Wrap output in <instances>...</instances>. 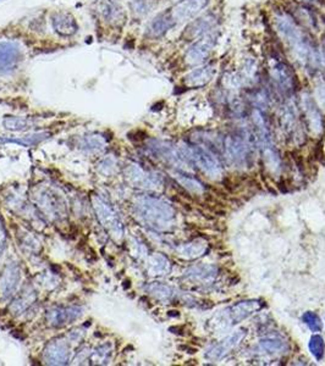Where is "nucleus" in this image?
Instances as JSON below:
<instances>
[{
    "label": "nucleus",
    "mask_w": 325,
    "mask_h": 366,
    "mask_svg": "<svg viewBox=\"0 0 325 366\" xmlns=\"http://www.w3.org/2000/svg\"><path fill=\"white\" fill-rule=\"evenodd\" d=\"M276 28L282 38L289 44L290 49L302 65L317 66L319 64V57L316 48L306 36L305 32L298 27L294 18L287 14H280L275 18Z\"/></svg>",
    "instance_id": "obj_1"
},
{
    "label": "nucleus",
    "mask_w": 325,
    "mask_h": 366,
    "mask_svg": "<svg viewBox=\"0 0 325 366\" xmlns=\"http://www.w3.org/2000/svg\"><path fill=\"white\" fill-rule=\"evenodd\" d=\"M135 214L143 223L156 229H167L175 213L169 204L152 197H141L135 203Z\"/></svg>",
    "instance_id": "obj_2"
},
{
    "label": "nucleus",
    "mask_w": 325,
    "mask_h": 366,
    "mask_svg": "<svg viewBox=\"0 0 325 366\" xmlns=\"http://www.w3.org/2000/svg\"><path fill=\"white\" fill-rule=\"evenodd\" d=\"M269 71H270L271 78L274 79V82L281 92L286 93V94L294 92L296 74L291 66L284 59L279 55H271L269 58Z\"/></svg>",
    "instance_id": "obj_3"
},
{
    "label": "nucleus",
    "mask_w": 325,
    "mask_h": 366,
    "mask_svg": "<svg viewBox=\"0 0 325 366\" xmlns=\"http://www.w3.org/2000/svg\"><path fill=\"white\" fill-rule=\"evenodd\" d=\"M182 151L191 162L196 164L199 169L204 171L210 177L219 176L220 172H222V166H220L219 160L210 151L209 148L207 149L204 146H193L182 148Z\"/></svg>",
    "instance_id": "obj_4"
},
{
    "label": "nucleus",
    "mask_w": 325,
    "mask_h": 366,
    "mask_svg": "<svg viewBox=\"0 0 325 366\" xmlns=\"http://www.w3.org/2000/svg\"><path fill=\"white\" fill-rule=\"evenodd\" d=\"M93 207H94L95 213H97L98 220L100 221L104 228L109 232L110 236H113L114 238L120 239L124 234V227L122 223L120 222L118 215L114 212L113 208L110 205L106 204L104 200L100 199L98 197L92 198Z\"/></svg>",
    "instance_id": "obj_5"
},
{
    "label": "nucleus",
    "mask_w": 325,
    "mask_h": 366,
    "mask_svg": "<svg viewBox=\"0 0 325 366\" xmlns=\"http://www.w3.org/2000/svg\"><path fill=\"white\" fill-rule=\"evenodd\" d=\"M215 42H217V37L212 32L206 34V36L201 37L198 41L191 45L190 49L186 53V60H187V63L191 64V65H197V64L203 63L209 57L210 52L214 48Z\"/></svg>",
    "instance_id": "obj_6"
},
{
    "label": "nucleus",
    "mask_w": 325,
    "mask_h": 366,
    "mask_svg": "<svg viewBox=\"0 0 325 366\" xmlns=\"http://www.w3.org/2000/svg\"><path fill=\"white\" fill-rule=\"evenodd\" d=\"M209 0H180L172 7L170 15L175 22H185L198 15L207 6Z\"/></svg>",
    "instance_id": "obj_7"
},
{
    "label": "nucleus",
    "mask_w": 325,
    "mask_h": 366,
    "mask_svg": "<svg viewBox=\"0 0 325 366\" xmlns=\"http://www.w3.org/2000/svg\"><path fill=\"white\" fill-rule=\"evenodd\" d=\"M22 59L20 47L12 42H0V73H9Z\"/></svg>",
    "instance_id": "obj_8"
},
{
    "label": "nucleus",
    "mask_w": 325,
    "mask_h": 366,
    "mask_svg": "<svg viewBox=\"0 0 325 366\" xmlns=\"http://www.w3.org/2000/svg\"><path fill=\"white\" fill-rule=\"evenodd\" d=\"M228 157L235 165H246L249 156V146L241 136H233L226 140L225 144Z\"/></svg>",
    "instance_id": "obj_9"
},
{
    "label": "nucleus",
    "mask_w": 325,
    "mask_h": 366,
    "mask_svg": "<svg viewBox=\"0 0 325 366\" xmlns=\"http://www.w3.org/2000/svg\"><path fill=\"white\" fill-rule=\"evenodd\" d=\"M20 269L15 264H10L0 276V298L7 300L15 294L20 282Z\"/></svg>",
    "instance_id": "obj_10"
},
{
    "label": "nucleus",
    "mask_w": 325,
    "mask_h": 366,
    "mask_svg": "<svg viewBox=\"0 0 325 366\" xmlns=\"http://www.w3.org/2000/svg\"><path fill=\"white\" fill-rule=\"evenodd\" d=\"M83 314V309L77 308H55L47 311V321L50 326L60 327V326L68 325L74 322Z\"/></svg>",
    "instance_id": "obj_11"
},
{
    "label": "nucleus",
    "mask_w": 325,
    "mask_h": 366,
    "mask_svg": "<svg viewBox=\"0 0 325 366\" xmlns=\"http://www.w3.org/2000/svg\"><path fill=\"white\" fill-rule=\"evenodd\" d=\"M244 330L236 331V332H234L233 335L229 336L228 338H225L224 341L220 342V343L210 347L207 351V358H209V359L212 360L222 359V358L225 357L226 354H229V353L233 351L235 347L239 346L240 342L244 339Z\"/></svg>",
    "instance_id": "obj_12"
},
{
    "label": "nucleus",
    "mask_w": 325,
    "mask_h": 366,
    "mask_svg": "<svg viewBox=\"0 0 325 366\" xmlns=\"http://www.w3.org/2000/svg\"><path fill=\"white\" fill-rule=\"evenodd\" d=\"M44 359L50 365L68 364L69 359H70V349H69L68 344L60 339L52 342L45 349Z\"/></svg>",
    "instance_id": "obj_13"
},
{
    "label": "nucleus",
    "mask_w": 325,
    "mask_h": 366,
    "mask_svg": "<svg viewBox=\"0 0 325 366\" xmlns=\"http://www.w3.org/2000/svg\"><path fill=\"white\" fill-rule=\"evenodd\" d=\"M263 306H264V304L259 300H244L236 303L235 305L226 310V312H228L229 319L231 320V324H236V322L242 321L247 316L252 315L253 312L260 310Z\"/></svg>",
    "instance_id": "obj_14"
},
{
    "label": "nucleus",
    "mask_w": 325,
    "mask_h": 366,
    "mask_svg": "<svg viewBox=\"0 0 325 366\" xmlns=\"http://www.w3.org/2000/svg\"><path fill=\"white\" fill-rule=\"evenodd\" d=\"M52 26L53 29L57 32L58 34L64 37L74 36L77 31H79V25H77L76 20L70 12H55L52 16Z\"/></svg>",
    "instance_id": "obj_15"
},
{
    "label": "nucleus",
    "mask_w": 325,
    "mask_h": 366,
    "mask_svg": "<svg viewBox=\"0 0 325 366\" xmlns=\"http://www.w3.org/2000/svg\"><path fill=\"white\" fill-rule=\"evenodd\" d=\"M302 105L310 127L314 132H322V130H323V119H322V114L319 111L318 106H317L316 100L308 93H305L302 97Z\"/></svg>",
    "instance_id": "obj_16"
},
{
    "label": "nucleus",
    "mask_w": 325,
    "mask_h": 366,
    "mask_svg": "<svg viewBox=\"0 0 325 366\" xmlns=\"http://www.w3.org/2000/svg\"><path fill=\"white\" fill-rule=\"evenodd\" d=\"M215 23H217V18L213 15L209 14L202 16V17L197 18V20H194L193 22H191L188 25L187 31H186V36H187V38L191 39L201 38V37L210 33V31L214 27Z\"/></svg>",
    "instance_id": "obj_17"
},
{
    "label": "nucleus",
    "mask_w": 325,
    "mask_h": 366,
    "mask_svg": "<svg viewBox=\"0 0 325 366\" xmlns=\"http://www.w3.org/2000/svg\"><path fill=\"white\" fill-rule=\"evenodd\" d=\"M213 76H214V69H213V66H201V68H197L196 70L190 72L185 77V83L188 87H203V85H206L212 81Z\"/></svg>",
    "instance_id": "obj_18"
},
{
    "label": "nucleus",
    "mask_w": 325,
    "mask_h": 366,
    "mask_svg": "<svg viewBox=\"0 0 325 366\" xmlns=\"http://www.w3.org/2000/svg\"><path fill=\"white\" fill-rule=\"evenodd\" d=\"M176 25V22L174 21V18L171 17L170 12H162V14H159L157 17L153 18V21L151 22L148 27V32H149V36L154 37H162L169 31L170 28H172L174 26Z\"/></svg>",
    "instance_id": "obj_19"
},
{
    "label": "nucleus",
    "mask_w": 325,
    "mask_h": 366,
    "mask_svg": "<svg viewBox=\"0 0 325 366\" xmlns=\"http://www.w3.org/2000/svg\"><path fill=\"white\" fill-rule=\"evenodd\" d=\"M125 173L127 180L137 187H154V184H157L156 177L151 173L145 172L137 165H131Z\"/></svg>",
    "instance_id": "obj_20"
},
{
    "label": "nucleus",
    "mask_w": 325,
    "mask_h": 366,
    "mask_svg": "<svg viewBox=\"0 0 325 366\" xmlns=\"http://www.w3.org/2000/svg\"><path fill=\"white\" fill-rule=\"evenodd\" d=\"M50 137V133L48 132H39V133H33V135L23 136V137L18 138H7V137H0V144H6V143H14L18 144L21 146H33L39 144L41 142Z\"/></svg>",
    "instance_id": "obj_21"
},
{
    "label": "nucleus",
    "mask_w": 325,
    "mask_h": 366,
    "mask_svg": "<svg viewBox=\"0 0 325 366\" xmlns=\"http://www.w3.org/2000/svg\"><path fill=\"white\" fill-rule=\"evenodd\" d=\"M282 126L285 131L289 133H295L298 128L297 124V111L295 110V106L292 104H286L282 109Z\"/></svg>",
    "instance_id": "obj_22"
},
{
    "label": "nucleus",
    "mask_w": 325,
    "mask_h": 366,
    "mask_svg": "<svg viewBox=\"0 0 325 366\" xmlns=\"http://www.w3.org/2000/svg\"><path fill=\"white\" fill-rule=\"evenodd\" d=\"M103 16L105 21H108L111 25H120V22L125 21V14L120 5L114 2H108L103 9Z\"/></svg>",
    "instance_id": "obj_23"
},
{
    "label": "nucleus",
    "mask_w": 325,
    "mask_h": 366,
    "mask_svg": "<svg viewBox=\"0 0 325 366\" xmlns=\"http://www.w3.org/2000/svg\"><path fill=\"white\" fill-rule=\"evenodd\" d=\"M2 125L9 131H25L30 128V121L27 119L17 116H6L2 121Z\"/></svg>",
    "instance_id": "obj_24"
},
{
    "label": "nucleus",
    "mask_w": 325,
    "mask_h": 366,
    "mask_svg": "<svg viewBox=\"0 0 325 366\" xmlns=\"http://www.w3.org/2000/svg\"><path fill=\"white\" fill-rule=\"evenodd\" d=\"M310 351L317 360L323 359L324 352H325V344H324V339L322 336H319V335L312 336V338L310 341Z\"/></svg>",
    "instance_id": "obj_25"
},
{
    "label": "nucleus",
    "mask_w": 325,
    "mask_h": 366,
    "mask_svg": "<svg viewBox=\"0 0 325 366\" xmlns=\"http://www.w3.org/2000/svg\"><path fill=\"white\" fill-rule=\"evenodd\" d=\"M260 344H262V347L265 349V351H268L270 353L281 352L286 348L285 342L281 341V339H279V338H275V337H268V338L263 339V341L260 342Z\"/></svg>",
    "instance_id": "obj_26"
},
{
    "label": "nucleus",
    "mask_w": 325,
    "mask_h": 366,
    "mask_svg": "<svg viewBox=\"0 0 325 366\" xmlns=\"http://www.w3.org/2000/svg\"><path fill=\"white\" fill-rule=\"evenodd\" d=\"M302 320L303 322L310 327V330L313 331V332H319V331H322L323 325H322V321L321 319H319L318 315L314 314V312L312 311L305 312L302 316Z\"/></svg>",
    "instance_id": "obj_27"
},
{
    "label": "nucleus",
    "mask_w": 325,
    "mask_h": 366,
    "mask_svg": "<svg viewBox=\"0 0 325 366\" xmlns=\"http://www.w3.org/2000/svg\"><path fill=\"white\" fill-rule=\"evenodd\" d=\"M36 299V295H34L33 292H30V293H25L21 298H18L17 300L15 301L14 305L11 306L12 311L14 312H21L23 311V310H26L28 308V306L31 305L32 301Z\"/></svg>",
    "instance_id": "obj_28"
},
{
    "label": "nucleus",
    "mask_w": 325,
    "mask_h": 366,
    "mask_svg": "<svg viewBox=\"0 0 325 366\" xmlns=\"http://www.w3.org/2000/svg\"><path fill=\"white\" fill-rule=\"evenodd\" d=\"M156 5V0H132L131 6L136 14H147L152 7Z\"/></svg>",
    "instance_id": "obj_29"
},
{
    "label": "nucleus",
    "mask_w": 325,
    "mask_h": 366,
    "mask_svg": "<svg viewBox=\"0 0 325 366\" xmlns=\"http://www.w3.org/2000/svg\"><path fill=\"white\" fill-rule=\"evenodd\" d=\"M148 291L152 294L157 295L158 298L162 299H170L174 295V291L164 285H152L151 287H148Z\"/></svg>",
    "instance_id": "obj_30"
},
{
    "label": "nucleus",
    "mask_w": 325,
    "mask_h": 366,
    "mask_svg": "<svg viewBox=\"0 0 325 366\" xmlns=\"http://www.w3.org/2000/svg\"><path fill=\"white\" fill-rule=\"evenodd\" d=\"M178 181H180L181 183L183 184V186L186 187V188H190L192 189V191H202V184L198 182V181H196L194 178L192 177H188V176H182L180 175V177H178Z\"/></svg>",
    "instance_id": "obj_31"
},
{
    "label": "nucleus",
    "mask_w": 325,
    "mask_h": 366,
    "mask_svg": "<svg viewBox=\"0 0 325 366\" xmlns=\"http://www.w3.org/2000/svg\"><path fill=\"white\" fill-rule=\"evenodd\" d=\"M316 100L321 108L325 109V82H319V83H317Z\"/></svg>",
    "instance_id": "obj_32"
},
{
    "label": "nucleus",
    "mask_w": 325,
    "mask_h": 366,
    "mask_svg": "<svg viewBox=\"0 0 325 366\" xmlns=\"http://www.w3.org/2000/svg\"><path fill=\"white\" fill-rule=\"evenodd\" d=\"M5 247V232L2 229V226L0 225V254L2 253V249Z\"/></svg>",
    "instance_id": "obj_33"
},
{
    "label": "nucleus",
    "mask_w": 325,
    "mask_h": 366,
    "mask_svg": "<svg viewBox=\"0 0 325 366\" xmlns=\"http://www.w3.org/2000/svg\"><path fill=\"white\" fill-rule=\"evenodd\" d=\"M318 57H319V64H322V65L325 66V47L322 48V50L318 54Z\"/></svg>",
    "instance_id": "obj_34"
}]
</instances>
